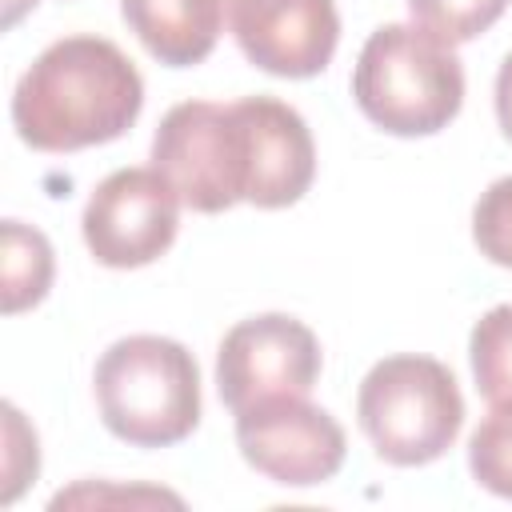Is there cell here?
<instances>
[{
	"label": "cell",
	"mask_w": 512,
	"mask_h": 512,
	"mask_svg": "<svg viewBox=\"0 0 512 512\" xmlns=\"http://www.w3.org/2000/svg\"><path fill=\"white\" fill-rule=\"evenodd\" d=\"M144 108L136 64L104 36L48 44L16 80L12 124L36 152H80L124 136Z\"/></svg>",
	"instance_id": "1"
},
{
	"label": "cell",
	"mask_w": 512,
	"mask_h": 512,
	"mask_svg": "<svg viewBox=\"0 0 512 512\" xmlns=\"http://www.w3.org/2000/svg\"><path fill=\"white\" fill-rule=\"evenodd\" d=\"M356 108L392 136H432L464 104V64L424 24L376 28L352 68Z\"/></svg>",
	"instance_id": "2"
},
{
	"label": "cell",
	"mask_w": 512,
	"mask_h": 512,
	"mask_svg": "<svg viewBox=\"0 0 512 512\" xmlns=\"http://www.w3.org/2000/svg\"><path fill=\"white\" fill-rule=\"evenodd\" d=\"M92 388L104 428L124 444L168 448L200 424V368L180 340L136 332L108 344Z\"/></svg>",
	"instance_id": "3"
},
{
	"label": "cell",
	"mask_w": 512,
	"mask_h": 512,
	"mask_svg": "<svg viewBox=\"0 0 512 512\" xmlns=\"http://www.w3.org/2000/svg\"><path fill=\"white\" fill-rule=\"evenodd\" d=\"M356 420L380 460L420 468L456 444L464 428V396L448 364L400 352L376 360L360 380Z\"/></svg>",
	"instance_id": "4"
},
{
	"label": "cell",
	"mask_w": 512,
	"mask_h": 512,
	"mask_svg": "<svg viewBox=\"0 0 512 512\" xmlns=\"http://www.w3.org/2000/svg\"><path fill=\"white\" fill-rule=\"evenodd\" d=\"M152 168L168 176L192 212H228L248 200V132L232 104L184 100L152 136Z\"/></svg>",
	"instance_id": "5"
},
{
	"label": "cell",
	"mask_w": 512,
	"mask_h": 512,
	"mask_svg": "<svg viewBox=\"0 0 512 512\" xmlns=\"http://www.w3.org/2000/svg\"><path fill=\"white\" fill-rule=\"evenodd\" d=\"M180 228V196L156 168H120L96 184L80 232L96 264L144 268L160 260Z\"/></svg>",
	"instance_id": "6"
},
{
	"label": "cell",
	"mask_w": 512,
	"mask_h": 512,
	"mask_svg": "<svg viewBox=\"0 0 512 512\" xmlns=\"http://www.w3.org/2000/svg\"><path fill=\"white\" fill-rule=\"evenodd\" d=\"M320 340L284 312H264L232 324L216 348L220 400L240 412L272 396H308L320 380Z\"/></svg>",
	"instance_id": "7"
},
{
	"label": "cell",
	"mask_w": 512,
	"mask_h": 512,
	"mask_svg": "<svg viewBox=\"0 0 512 512\" xmlns=\"http://www.w3.org/2000/svg\"><path fill=\"white\" fill-rule=\"evenodd\" d=\"M236 416L240 456L284 488H312L340 472L344 464V428L332 412L316 408L308 396H272L256 400Z\"/></svg>",
	"instance_id": "8"
},
{
	"label": "cell",
	"mask_w": 512,
	"mask_h": 512,
	"mask_svg": "<svg viewBox=\"0 0 512 512\" xmlns=\"http://www.w3.org/2000/svg\"><path fill=\"white\" fill-rule=\"evenodd\" d=\"M224 28L248 64L284 80L324 72L340 44L332 0H224Z\"/></svg>",
	"instance_id": "9"
},
{
	"label": "cell",
	"mask_w": 512,
	"mask_h": 512,
	"mask_svg": "<svg viewBox=\"0 0 512 512\" xmlns=\"http://www.w3.org/2000/svg\"><path fill=\"white\" fill-rule=\"evenodd\" d=\"M248 132V200L256 208L296 204L316 176V144L304 116L276 96L236 100Z\"/></svg>",
	"instance_id": "10"
},
{
	"label": "cell",
	"mask_w": 512,
	"mask_h": 512,
	"mask_svg": "<svg viewBox=\"0 0 512 512\" xmlns=\"http://www.w3.org/2000/svg\"><path fill=\"white\" fill-rule=\"evenodd\" d=\"M120 16L168 68L200 64L224 32V0H120Z\"/></svg>",
	"instance_id": "11"
},
{
	"label": "cell",
	"mask_w": 512,
	"mask_h": 512,
	"mask_svg": "<svg viewBox=\"0 0 512 512\" xmlns=\"http://www.w3.org/2000/svg\"><path fill=\"white\" fill-rule=\"evenodd\" d=\"M0 268H4V312L16 316L32 304H40L52 288V244L40 228H28L20 220H4L0 228Z\"/></svg>",
	"instance_id": "12"
},
{
	"label": "cell",
	"mask_w": 512,
	"mask_h": 512,
	"mask_svg": "<svg viewBox=\"0 0 512 512\" xmlns=\"http://www.w3.org/2000/svg\"><path fill=\"white\" fill-rule=\"evenodd\" d=\"M468 360L488 404L512 400V304H496L476 320L468 336Z\"/></svg>",
	"instance_id": "13"
},
{
	"label": "cell",
	"mask_w": 512,
	"mask_h": 512,
	"mask_svg": "<svg viewBox=\"0 0 512 512\" xmlns=\"http://www.w3.org/2000/svg\"><path fill=\"white\" fill-rule=\"evenodd\" d=\"M468 468L480 488L512 500V400L492 404L468 440Z\"/></svg>",
	"instance_id": "14"
},
{
	"label": "cell",
	"mask_w": 512,
	"mask_h": 512,
	"mask_svg": "<svg viewBox=\"0 0 512 512\" xmlns=\"http://www.w3.org/2000/svg\"><path fill=\"white\" fill-rule=\"evenodd\" d=\"M504 8L508 0H408L412 20L448 44L476 40L504 16Z\"/></svg>",
	"instance_id": "15"
},
{
	"label": "cell",
	"mask_w": 512,
	"mask_h": 512,
	"mask_svg": "<svg viewBox=\"0 0 512 512\" xmlns=\"http://www.w3.org/2000/svg\"><path fill=\"white\" fill-rule=\"evenodd\" d=\"M472 240L480 256L512 268V176L492 180L472 208Z\"/></svg>",
	"instance_id": "16"
},
{
	"label": "cell",
	"mask_w": 512,
	"mask_h": 512,
	"mask_svg": "<svg viewBox=\"0 0 512 512\" xmlns=\"http://www.w3.org/2000/svg\"><path fill=\"white\" fill-rule=\"evenodd\" d=\"M4 504H12L28 480H36L40 472V448H36V432L24 424L16 404H4Z\"/></svg>",
	"instance_id": "17"
},
{
	"label": "cell",
	"mask_w": 512,
	"mask_h": 512,
	"mask_svg": "<svg viewBox=\"0 0 512 512\" xmlns=\"http://www.w3.org/2000/svg\"><path fill=\"white\" fill-rule=\"evenodd\" d=\"M104 500H120V504H172L180 508L184 500L164 492V488H100V484H76L60 496H52V508H64V504H104Z\"/></svg>",
	"instance_id": "18"
},
{
	"label": "cell",
	"mask_w": 512,
	"mask_h": 512,
	"mask_svg": "<svg viewBox=\"0 0 512 512\" xmlns=\"http://www.w3.org/2000/svg\"><path fill=\"white\" fill-rule=\"evenodd\" d=\"M496 120H500V132L512 140V52L496 72Z\"/></svg>",
	"instance_id": "19"
},
{
	"label": "cell",
	"mask_w": 512,
	"mask_h": 512,
	"mask_svg": "<svg viewBox=\"0 0 512 512\" xmlns=\"http://www.w3.org/2000/svg\"><path fill=\"white\" fill-rule=\"evenodd\" d=\"M0 4H4V12H0V24H4V28H12V24H16V20H20V16H24V12L36 4V0H0Z\"/></svg>",
	"instance_id": "20"
}]
</instances>
